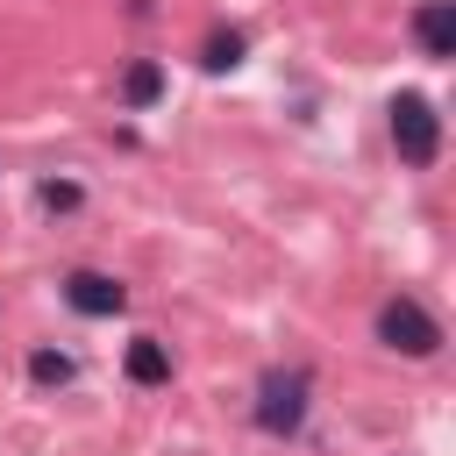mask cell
I'll list each match as a JSON object with an SVG mask.
<instances>
[{"instance_id": "obj_1", "label": "cell", "mask_w": 456, "mask_h": 456, "mask_svg": "<svg viewBox=\"0 0 456 456\" xmlns=\"http://www.w3.org/2000/svg\"><path fill=\"white\" fill-rule=\"evenodd\" d=\"M306 406H314V378H306V370L271 363V370L256 378V428H264L271 442H292V435L306 428Z\"/></svg>"}, {"instance_id": "obj_2", "label": "cell", "mask_w": 456, "mask_h": 456, "mask_svg": "<svg viewBox=\"0 0 456 456\" xmlns=\"http://www.w3.org/2000/svg\"><path fill=\"white\" fill-rule=\"evenodd\" d=\"M385 128H392L399 164L428 171V164L442 157V114H435V100H428V93H399V100L385 107Z\"/></svg>"}, {"instance_id": "obj_3", "label": "cell", "mask_w": 456, "mask_h": 456, "mask_svg": "<svg viewBox=\"0 0 456 456\" xmlns=\"http://www.w3.org/2000/svg\"><path fill=\"white\" fill-rule=\"evenodd\" d=\"M370 335H378V349H392V356H413V363L442 349V321H435V314H428V306H420L413 292L385 299V306H378V328H370Z\"/></svg>"}, {"instance_id": "obj_4", "label": "cell", "mask_w": 456, "mask_h": 456, "mask_svg": "<svg viewBox=\"0 0 456 456\" xmlns=\"http://www.w3.org/2000/svg\"><path fill=\"white\" fill-rule=\"evenodd\" d=\"M64 306L86 314V321H114V314L128 306V292H121V278H107V271H71V278H64Z\"/></svg>"}, {"instance_id": "obj_5", "label": "cell", "mask_w": 456, "mask_h": 456, "mask_svg": "<svg viewBox=\"0 0 456 456\" xmlns=\"http://www.w3.org/2000/svg\"><path fill=\"white\" fill-rule=\"evenodd\" d=\"M413 43H420L428 64H449L456 57V7L449 0H420L413 7Z\"/></svg>"}, {"instance_id": "obj_6", "label": "cell", "mask_w": 456, "mask_h": 456, "mask_svg": "<svg viewBox=\"0 0 456 456\" xmlns=\"http://www.w3.org/2000/svg\"><path fill=\"white\" fill-rule=\"evenodd\" d=\"M128 385H142V392L171 385V349H164L157 335H135V342H128Z\"/></svg>"}, {"instance_id": "obj_7", "label": "cell", "mask_w": 456, "mask_h": 456, "mask_svg": "<svg viewBox=\"0 0 456 456\" xmlns=\"http://www.w3.org/2000/svg\"><path fill=\"white\" fill-rule=\"evenodd\" d=\"M121 100H128L135 114H142V107H157V100H164V64H150V57H142V64H128V78H121Z\"/></svg>"}, {"instance_id": "obj_8", "label": "cell", "mask_w": 456, "mask_h": 456, "mask_svg": "<svg viewBox=\"0 0 456 456\" xmlns=\"http://www.w3.org/2000/svg\"><path fill=\"white\" fill-rule=\"evenodd\" d=\"M28 378H36V385H64V378H71V356H64V349H28Z\"/></svg>"}, {"instance_id": "obj_9", "label": "cell", "mask_w": 456, "mask_h": 456, "mask_svg": "<svg viewBox=\"0 0 456 456\" xmlns=\"http://www.w3.org/2000/svg\"><path fill=\"white\" fill-rule=\"evenodd\" d=\"M200 64H207V71H235V64H242V36H235V28H228V36H207V57H200Z\"/></svg>"}, {"instance_id": "obj_10", "label": "cell", "mask_w": 456, "mask_h": 456, "mask_svg": "<svg viewBox=\"0 0 456 456\" xmlns=\"http://www.w3.org/2000/svg\"><path fill=\"white\" fill-rule=\"evenodd\" d=\"M36 200L64 214V207H78V185H71V178H43V185H36Z\"/></svg>"}]
</instances>
